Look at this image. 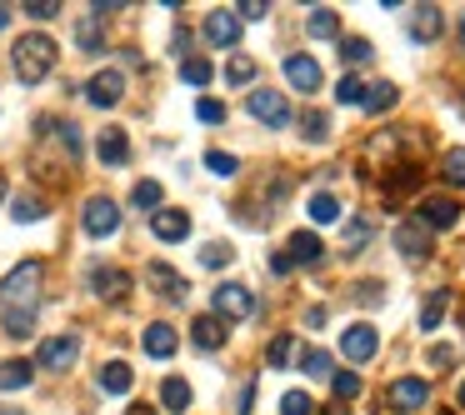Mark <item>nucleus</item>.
I'll use <instances>...</instances> for the list:
<instances>
[{
  "label": "nucleus",
  "mask_w": 465,
  "mask_h": 415,
  "mask_svg": "<svg viewBox=\"0 0 465 415\" xmlns=\"http://www.w3.org/2000/svg\"><path fill=\"white\" fill-rule=\"evenodd\" d=\"M11 60H15V76L25 80V86H41L45 76L55 70V41L51 35H21L15 41V51H11Z\"/></svg>",
  "instance_id": "2"
},
{
  "label": "nucleus",
  "mask_w": 465,
  "mask_h": 415,
  "mask_svg": "<svg viewBox=\"0 0 465 415\" xmlns=\"http://www.w3.org/2000/svg\"><path fill=\"white\" fill-rule=\"evenodd\" d=\"M285 255H291V265H321L325 261V245L315 230H295L291 245H285Z\"/></svg>",
  "instance_id": "14"
},
{
  "label": "nucleus",
  "mask_w": 465,
  "mask_h": 415,
  "mask_svg": "<svg viewBox=\"0 0 465 415\" xmlns=\"http://www.w3.org/2000/svg\"><path fill=\"white\" fill-rule=\"evenodd\" d=\"M145 281H151L155 295H165V300H181V295L191 290V285H185V275L171 271L165 261H151V265H145Z\"/></svg>",
  "instance_id": "12"
},
{
  "label": "nucleus",
  "mask_w": 465,
  "mask_h": 415,
  "mask_svg": "<svg viewBox=\"0 0 465 415\" xmlns=\"http://www.w3.org/2000/svg\"><path fill=\"white\" fill-rule=\"evenodd\" d=\"M151 230H155V241H185V235H191V216L175 210V206H161L151 216Z\"/></svg>",
  "instance_id": "11"
},
{
  "label": "nucleus",
  "mask_w": 465,
  "mask_h": 415,
  "mask_svg": "<svg viewBox=\"0 0 465 415\" xmlns=\"http://www.w3.org/2000/svg\"><path fill=\"white\" fill-rule=\"evenodd\" d=\"M305 326H311V330H321V326H325V306H311V316H305Z\"/></svg>",
  "instance_id": "51"
},
{
  "label": "nucleus",
  "mask_w": 465,
  "mask_h": 415,
  "mask_svg": "<svg viewBox=\"0 0 465 415\" xmlns=\"http://www.w3.org/2000/svg\"><path fill=\"white\" fill-rule=\"evenodd\" d=\"M76 41H80V51H90V55L106 45V35H100V21H96V15H86V21L76 25Z\"/></svg>",
  "instance_id": "33"
},
{
  "label": "nucleus",
  "mask_w": 465,
  "mask_h": 415,
  "mask_svg": "<svg viewBox=\"0 0 465 415\" xmlns=\"http://www.w3.org/2000/svg\"><path fill=\"white\" fill-rule=\"evenodd\" d=\"M35 381L31 361H0V391H25Z\"/></svg>",
  "instance_id": "22"
},
{
  "label": "nucleus",
  "mask_w": 465,
  "mask_h": 415,
  "mask_svg": "<svg viewBox=\"0 0 465 415\" xmlns=\"http://www.w3.org/2000/svg\"><path fill=\"white\" fill-rule=\"evenodd\" d=\"M21 11L31 15V21H55V15H60V5H55V0H25Z\"/></svg>",
  "instance_id": "44"
},
{
  "label": "nucleus",
  "mask_w": 465,
  "mask_h": 415,
  "mask_svg": "<svg viewBox=\"0 0 465 415\" xmlns=\"http://www.w3.org/2000/svg\"><path fill=\"white\" fill-rule=\"evenodd\" d=\"M11 216L21 220V226H31V220L45 216V200H41V196H15V200H11Z\"/></svg>",
  "instance_id": "31"
},
{
  "label": "nucleus",
  "mask_w": 465,
  "mask_h": 415,
  "mask_svg": "<svg viewBox=\"0 0 465 415\" xmlns=\"http://www.w3.org/2000/svg\"><path fill=\"white\" fill-rule=\"evenodd\" d=\"M325 135H330V121H325L321 110H311V115H305V141H311V145H321Z\"/></svg>",
  "instance_id": "42"
},
{
  "label": "nucleus",
  "mask_w": 465,
  "mask_h": 415,
  "mask_svg": "<svg viewBox=\"0 0 465 415\" xmlns=\"http://www.w3.org/2000/svg\"><path fill=\"white\" fill-rule=\"evenodd\" d=\"M0 200H5V175H0Z\"/></svg>",
  "instance_id": "54"
},
{
  "label": "nucleus",
  "mask_w": 465,
  "mask_h": 415,
  "mask_svg": "<svg viewBox=\"0 0 465 415\" xmlns=\"http://www.w3.org/2000/svg\"><path fill=\"white\" fill-rule=\"evenodd\" d=\"M415 220H421L425 230H451L455 220H460V206L445 200V196H435V200H425V206H421V216H415Z\"/></svg>",
  "instance_id": "15"
},
{
  "label": "nucleus",
  "mask_w": 465,
  "mask_h": 415,
  "mask_svg": "<svg viewBox=\"0 0 465 415\" xmlns=\"http://www.w3.org/2000/svg\"><path fill=\"white\" fill-rule=\"evenodd\" d=\"M141 346H145V355H155V361H171L175 346H181V336H175V330L165 326V320H155V326H145Z\"/></svg>",
  "instance_id": "16"
},
{
  "label": "nucleus",
  "mask_w": 465,
  "mask_h": 415,
  "mask_svg": "<svg viewBox=\"0 0 465 415\" xmlns=\"http://www.w3.org/2000/svg\"><path fill=\"white\" fill-rule=\"evenodd\" d=\"M130 381H135V371H130L126 361H110L106 371H100V391H106V395H126Z\"/></svg>",
  "instance_id": "21"
},
{
  "label": "nucleus",
  "mask_w": 465,
  "mask_h": 415,
  "mask_svg": "<svg viewBox=\"0 0 465 415\" xmlns=\"http://www.w3.org/2000/svg\"><path fill=\"white\" fill-rule=\"evenodd\" d=\"M206 171H210V175H236L240 161H236V155H226V151H210V155H206Z\"/></svg>",
  "instance_id": "41"
},
{
  "label": "nucleus",
  "mask_w": 465,
  "mask_h": 415,
  "mask_svg": "<svg viewBox=\"0 0 465 415\" xmlns=\"http://www.w3.org/2000/svg\"><path fill=\"white\" fill-rule=\"evenodd\" d=\"M191 340L200 350H220V346H226V320H220V316H195L191 320Z\"/></svg>",
  "instance_id": "18"
},
{
  "label": "nucleus",
  "mask_w": 465,
  "mask_h": 415,
  "mask_svg": "<svg viewBox=\"0 0 465 415\" xmlns=\"http://www.w3.org/2000/svg\"><path fill=\"white\" fill-rule=\"evenodd\" d=\"M230 261H236V251L220 245V241H210L206 251H200V265H206V271H220V265H230Z\"/></svg>",
  "instance_id": "37"
},
{
  "label": "nucleus",
  "mask_w": 465,
  "mask_h": 415,
  "mask_svg": "<svg viewBox=\"0 0 465 415\" xmlns=\"http://www.w3.org/2000/svg\"><path fill=\"white\" fill-rule=\"evenodd\" d=\"M281 415H315L311 395H305V391H285L281 395Z\"/></svg>",
  "instance_id": "39"
},
{
  "label": "nucleus",
  "mask_w": 465,
  "mask_h": 415,
  "mask_svg": "<svg viewBox=\"0 0 465 415\" xmlns=\"http://www.w3.org/2000/svg\"><path fill=\"white\" fill-rule=\"evenodd\" d=\"M126 415H155V410H151V405H130Z\"/></svg>",
  "instance_id": "52"
},
{
  "label": "nucleus",
  "mask_w": 465,
  "mask_h": 415,
  "mask_svg": "<svg viewBox=\"0 0 465 415\" xmlns=\"http://www.w3.org/2000/svg\"><path fill=\"white\" fill-rule=\"evenodd\" d=\"M301 371H305V375H330V355H325V350H305V355H301Z\"/></svg>",
  "instance_id": "43"
},
{
  "label": "nucleus",
  "mask_w": 465,
  "mask_h": 415,
  "mask_svg": "<svg viewBox=\"0 0 465 415\" xmlns=\"http://www.w3.org/2000/svg\"><path fill=\"white\" fill-rule=\"evenodd\" d=\"M356 300H360V306H380V300H386V285H380V281H360Z\"/></svg>",
  "instance_id": "46"
},
{
  "label": "nucleus",
  "mask_w": 465,
  "mask_h": 415,
  "mask_svg": "<svg viewBox=\"0 0 465 415\" xmlns=\"http://www.w3.org/2000/svg\"><path fill=\"white\" fill-rule=\"evenodd\" d=\"M236 11H240V21H265V15H271V5H265V0H240Z\"/></svg>",
  "instance_id": "47"
},
{
  "label": "nucleus",
  "mask_w": 465,
  "mask_h": 415,
  "mask_svg": "<svg viewBox=\"0 0 465 415\" xmlns=\"http://www.w3.org/2000/svg\"><path fill=\"white\" fill-rule=\"evenodd\" d=\"M340 350H346V361H370V355L380 350L376 326H370V320H356V326H346V330H340Z\"/></svg>",
  "instance_id": "8"
},
{
  "label": "nucleus",
  "mask_w": 465,
  "mask_h": 415,
  "mask_svg": "<svg viewBox=\"0 0 465 415\" xmlns=\"http://www.w3.org/2000/svg\"><path fill=\"white\" fill-rule=\"evenodd\" d=\"M271 271H275V275H291V255L275 251V255H271Z\"/></svg>",
  "instance_id": "50"
},
{
  "label": "nucleus",
  "mask_w": 465,
  "mask_h": 415,
  "mask_svg": "<svg viewBox=\"0 0 465 415\" xmlns=\"http://www.w3.org/2000/svg\"><path fill=\"white\" fill-rule=\"evenodd\" d=\"M445 306H451V290H431V300L421 306V330H435L445 320Z\"/></svg>",
  "instance_id": "29"
},
{
  "label": "nucleus",
  "mask_w": 465,
  "mask_h": 415,
  "mask_svg": "<svg viewBox=\"0 0 465 415\" xmlns=\"http://www.w3.org/2000/svg\"><path fill=\"white\" fill-rule=\"evenodd\" d=\"M291 350H295V336H275L271 340V355H265L271 371H285V365H291Z\"/></svg>",
  "instance_id": "36"
},
{
  "label": "nucleus",
  "mask_w": 465,
  "mask_h": 415,
  "mask_svg": "<svg viewBox=\"0 0 465 415\" xmlns=\"http://www.w3.org/2000/svg\"><path fill=\"white\" fill-rule=\"evenodd\" d=\"M181 80L185 86H210V80H216V66L200 60V55H191V60H181Z\"/></svg>",
  "instance_id": "28"
},
{
  "label": "nucleus",
  "mask_w": 465,
  "mask_h": 415,
  "mask_svg": "<svg viewBox=\"0 0 465 415\" xmlns=\"http://www.w3.org/2000/svg\"><path fill=\"white\" fill-rule=\"evenodd\" d=\"M460 45H465V15H460Z\"/></svg>",
  "instance_id": "55"
},
{
  "label": "nucleus",
  "mask_w": 465,
  "mask_h": 415,
  "mask_svg": "<svg viewBox=\"0 0 465 415\" xmlns=\"http://www.w3.org/2000/svg\"><path fill=\"white\" fill-rule=\"evenodd\" d=\"M435 35H441V11H435V5H421L415 21H411V41H435Z\"/></svg>",
  "instance_id": "26"
},
{
  "label": "nucleus",
  "mask_w": 465,
  "mask_h": 415,
  "mask_svg": "<svg viewBox=\"0 0 465 415\" xmlns=\"http://www.w3.org/2000/svg\"><path fill=\"white\" fill-rule=\"evenodd\" d=\"M305 31H311L315 41H330V35H340V15H336V11H325V5H321V11L311 15V25H305Z\"/></svg>",
  "instance_id": "30"
},
{
  "label": "nucleus",
  "mask_w": 465,
  "mask_h": 415,
  "mask_svg": "<svg viewBox=\"0 0 465 415\" xmlns=\"http://www.w3.org/2000/svg\"><path fill=\"white\" fill-rule=\"evenodd\" d=\"M285 80L295 90H321V66H315L311 55H285Z\"/></svg>",
  "instance_id": "17"
},
{
  "label": "nucleus",
  "mask_w": 465,
  "mask_h": 415,
  "mask_svg": "<svg viewBox=\"0 0 465 415\" xmlns=\"http://www.w3.org/2000/svg\"><path fill=\"white\" fill-rule=\"evenodd\" d=\"M425 401H431V385H425L421 375H401V381H390V391H386V405L401 410V415L425 410Z\"/></svg>",
  "instance_id": "4"
},
{
  "label": "nucleus",
  "mask_w": 465,
  "mask_h": 415,
  "mask_svg": "<svg viewBox=\"0 0 465 415\" xmlns=\"http://www.w3.org/2000/svg\"><path fill=\"white\" fill-rule=\"evenodd\" d=\"M5 25H11V5H0V31H5Z\"/></svg>",
  "instance_id": "53"
},
{
  "label": "nucleus",
  "mask_w": 465,
  "mask_h": 415,
  "mask_svg": "<svg viewBox=\"0 0 465 415\" xmlns=\"http://www.w3.org/2000/svg\"><path fill=\"white\" fill-rule=\"evenodd\" d=\"M311 220H315V226H330V220H340V200L330 196V190H315V196H311Z\"/></svg>",
  "instance_id": "27"
},
{
  "label": "nucleus",
  "mask_w": 465,
  "mask_h": 415,
  "mask_svg": "<svg viewBox=\"0 0 465 415\" xmlns=\"http://www.w3.org/2000/svg\"><path fill=\"white\" fill-rule=\"evenodd\" d=\"M226 80L230 86H250V80H256V60H250V55H236L226 66Z\"/></svg>",
  "instance_id": "35"
},
{
  "label": "nucleus",
  "mask_w": 465,
  "mask_h": 415,
  "mask_svg": "<svg viewBox=\"0 0 465 415\" xmlns=\"http://www.w3.org/2000/svg\"><path fill=\"white\" fill-rule=\"evenodd\" d=\"M370 55H376V51H370L366 35H350V41H340V60H350V66H366Z\"/></svg>",
  "instance_id": "34"
},
{
  "label": "nucleus",
  "mask_w": 465,
  "mask_h": 415,
  "mask_svg": "<svg viewBox=\"0 0 465 415\" xmlns=\"http://www.w3.org/2000/svg\"><path fill=\"white\" fill-rule=\"evenodd\" d=\"M395 100H401V90L390 86V80H380V86H366V106H360V110H370V115H386Z\"/></svg>",
  "instance_id": "23"
},
{
  "label": "nucleus",
  "mask_w": 465,
  "mask_h": 415,
  "mask_svg": "<svg viewBox=\"0 0 465 415\" xmlns=\"http://www.w3.org/2000/svg\"><path fill=\"white\" fill-rule=\"evenodd\" d=\"M206 41L216 51H236L240 45V15L236 11H210L206 15Z\"/></svg>",
  "instance_id": "9"
},
{
  "label": "nucleus",
  "mask_w": 465,
  "mask_h": 415,
  "mask_svg": "<svg viewBox=\"0 0 465 415\" xmlns=\"http://www.w3.org/2000/svg\"><path fill=\"white\" fill-rule=\"evenodd\" d=\"M80 226H86V235L106 241V235H116V230H120V206H116L110 196H90V200H86V216H80Z\"/></svg>",
  "instance_id": "6"
},
{
  "label": "nucleus",
  "mask_w": 465,
  "mask_h": 415,
  "mask_svg": "<svg viewBox=\"0 0 465 415\" xmlns=\"http://www.w3.org/2000/svg\"><path fill=\"white\" fill-rule=\"evenodd\" d=\"M195 115H200V121H206V125H220V121H226V106H220V100H195Z\"/></svg>",
  "instance_id": "45"
},
{
  "label": "nucleus",
  "mask_w": 465,
  "mask_h": 415,
  "mask_svg": "<svg viewBox=\"0 0 465 415\" xmlns=\"http://www.w3.org/2000/svg\"><path fill=\"white\" fill-rule=\"evenodd\" d=\"M120 96H126V76H120V70H100V76L86 86V100H90V106H100V110L120 106Z\"/></svg>",
  "instance_id": "10"
},
{
  "label": "nucleus",
  "mask_w": 465,
  "mask_h": 415,
  "mask_svg": "<svg viewBox=\"0 0 465 415\" xmlns=\"http://www.w3.org/2000/svg\"><path fill=\"white\" fill-rule=\"evenodd\" d=\"M336 100H340V106H366V80H360V76H340Z\"/></svg>",
  "instance_id": "32"
},
{
  "label": "nucleus",
  "mask_w": 465,
  "mask_h": 415,
  "mask_svg": "<svg viewBox=\"0 0 465 415\" xmlns=\"http://www.w3.org/2000/svg\"><path fill=\"white\" fill-rule=\"evenodd\" d=\"M76 355H80V336H76V330H65V336L41 340L35 365H41V371H70V365H76Z\"/></svg>",
  "instance_id": "3"
},
{
  "label": "nucleus",
  "mask_w": 465,
  "mask_h": 415,
  "mask_svg": "<svg viewBox=\"0 0 465 415\" xmlns=\"http://www.w3.org/2000/svg\"><path fill=\"white\" fill-rule=\"evenodd\" d=\"M330 391H336V401H356V395H360V375L356 371H340L336 381H330Z\"/></svg>",
  "instance_id": "40"
},
{
  "label": "nucleus",
  "mask_w": 465,
  "mask_h": 415,
  "mask_svg": "<svg viewBox=\"0 0 465 415\" xmlns=\"http://www.w3.org/2000/svg\"><path fill=\"white\" fill-rule=\"evenodd\" d=\"M460 405H465V381H460Z\"/></svg>",
  "instance_id": "56"
},
{
  "label": "nucleus",
  "mask_w": 465,
  "mask_h": 415,
  "mask_svg": "<svg viewBox=\"0 0 465 415\" xmlns=\"http://www.w3.org/2000/svg\"><path fill=\"white\" fill-rule=\"evenodd\" d=\"M395 251L411 255V261L431 255V230H425L421 220H405V226H395Z\"/></svg>",
  "instance_id": "13"
},
{
  "label": "nucleus",
  "mask_w": 465,
  "mask_h": 415,
  "mask_svg": "<svg viewBox=\"0 0 465 415\" xmlns=\"http://www.w3.org/2000/svg\"><path fill=\"white\" fill-rule=\"evenodd\" d=\"M90 285H96L100 300H120L130 290V275L126 271H90Z\"/></svg>",
  "instance_id": "20"
},
{
  "label": "nucleus",
  "mask_w": 465,
  "mask_h": 415,
  "mask_svg": "<svg viewBox=\"0 0 465 415\" xmlns=\"http://www.w3.org/2000/svg\"><path fill=\"white\" fill-rule=\"evenodd\" d=\"M441 175L451 180V186H465V151H445V161H441Z\"/></svg>",
  "instance_id": "38"
},
{
  "label": "nucleus",
  "mask_w": 465,
  "mask_h": 415,
  "mask_svg": "<svg viewBox=\"0 0 465 415\" xmlns=\"http://www.w3.org/2000/svg\"><path fill=\"white\" fill-rule=\"evenodd\" d=\"M41 285H45V265L41 261H21L5 281H0V326H5V336H15V340L35 336Z\"/></svg>",
  "instance_id": "1"
},
{
  "label": "nucleus",
  "mask_w": 465,
  "mask_h": 415,
  "mask_svg": "<svg viewBox=\"0 0 465 415\" xmlns=\"http://www.w3.org/2000/svg\"><path fill=\"white\" fill-rule=\"evenodd\" d=\"M210 316H220L226 326H230V320L256 316V295H250L246 285H220V290L210 295Z\"/></svg>",
  "instance_id": "5"
},
{
  "label": "nucleus",
  "mask_w": 465,
  "mask_h": 415,
  "mask_svg": "<svg viewBox=\"0 0 465 415\" xmlns=\"http://www.w3.org/2000/svg\"><path fill=\"white\" fill-rule=\"evenodd\" d=\"M0 415H21V410H0Z\"/></svg>",
  "instance_id": "57"
},
{
  "label": "nucleus",
  "mask_w": 465,
  "mask_h": 415,
  "mask_svg": "<svg viewBox=\"0 0 465 415\" xmlns=\"http://www.w3.org/2000/svg\"><path fill=\"white\" fill-rule=\"evenodd\" d=\"M250 115H256V121H265L271 131L291 125V106H285L281 90H250Z\"/></svg>",
  "instance_id": "7"
},
{
  "label": "nucleus",
  "mask_w": 465,
  "mask_h": 415,
  "mask_svg": "<svg viewBox=\"0 0 465 415\" xmlns=\"http://www.w3.org/2000/svg\"><path fill=\"white\" fill-rule=\"evenodd\" d=\"M161 200H165V190H161V180H135V190H130V206L135 210H161Z\"/></svg>",
  "instance_id": "24"
},
{
  "label": "nucleus",
  "mask_w": 465,
  "mask_h": 415,
  "mask_svg": "<svg viewBox=\"0 0 465 415\" xmlns=\"http://www.w3.org/2000/svg\"><path fill=\"white\" fill-rule=\"evenodd\" d=\"M161 401H165V410L185 415V410H191V385H185L181 375H171V381L161 385Z\"/></svg>",
  "instance_id": "25"
},
{
  "label": "nucleus",
  "mask_w": 465,
  "mask_h": 415,
  "mask_svg": "<svg viewBox=\"0 0 465 415\" xmlns=\"http://www.w3.org/2000/svg\"><path fill=\"white\" fill-rule=\"evenodd\" d=\"M366 241H370V226H366V220H356V226H350V235H346V251H360Z\"/></svg>",
  "instance_id": "48"
},
{
  "label": "nucleus",
  "mask_w": 465,
  "mask_h": 415,
  "mask_svg": "<svg viewBox=\"0 0 465 415\" xmlns=\"http://www.w3.org/2000/svg\"><path fill=\"white\" fill-rule=\"evenodd\" d=\"M96 155H100L106 165H126V161H130V141H126V131H100Z\"/></svg>",
  "instance_id": "19"
},
{
  "label": "nucleus",
  "mask_w": 465,
  "mask_h": 415,
  "mask_svg": "<svg viewBox=\"0 0 465 415\" xmlns=\"http://www.w3.org/2000/svg\"><path fill=\"white\" fill-rule=\"evenodd\" d=\"M451 361H455L451 346H431V365H451Z\"/></svg>",
  "instance_id": "49"
}]
</instances>
